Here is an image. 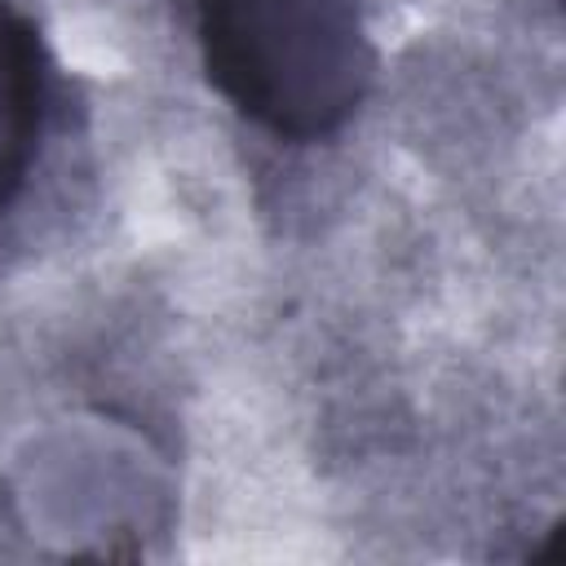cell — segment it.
<instances>
[{
  "mask_svg": "<svg viewBox=\"0 0 566 566\" xmlns=\"http://www.w3.org/2000/svg\"><path fill=\"white\" fill-rule=\"evenodd\" d=\"M208 84L279 142L336 137L371 93L358 0H186Z\"/></svg>",
  "mask_w": 566,
  "mask_h": 566,
  "instance_id": "cell-1",
  "label": "cell"
},
{
  "mask_svg": "<svg viewBox=\"0 0 566 566\" xmlns=\"http://www.w3.org/2000/svg\"><path fill=\"white\" fill-rule=\"evenodd\" d=\"M49 106V57L35 22L0 0V208L22 190L40 150Z\"/></svg>",
  "mask_w": 566,
  "mask_h": 566,
  "instance_id": "cell-2",
  "label": "cell"
}]
</instances>
